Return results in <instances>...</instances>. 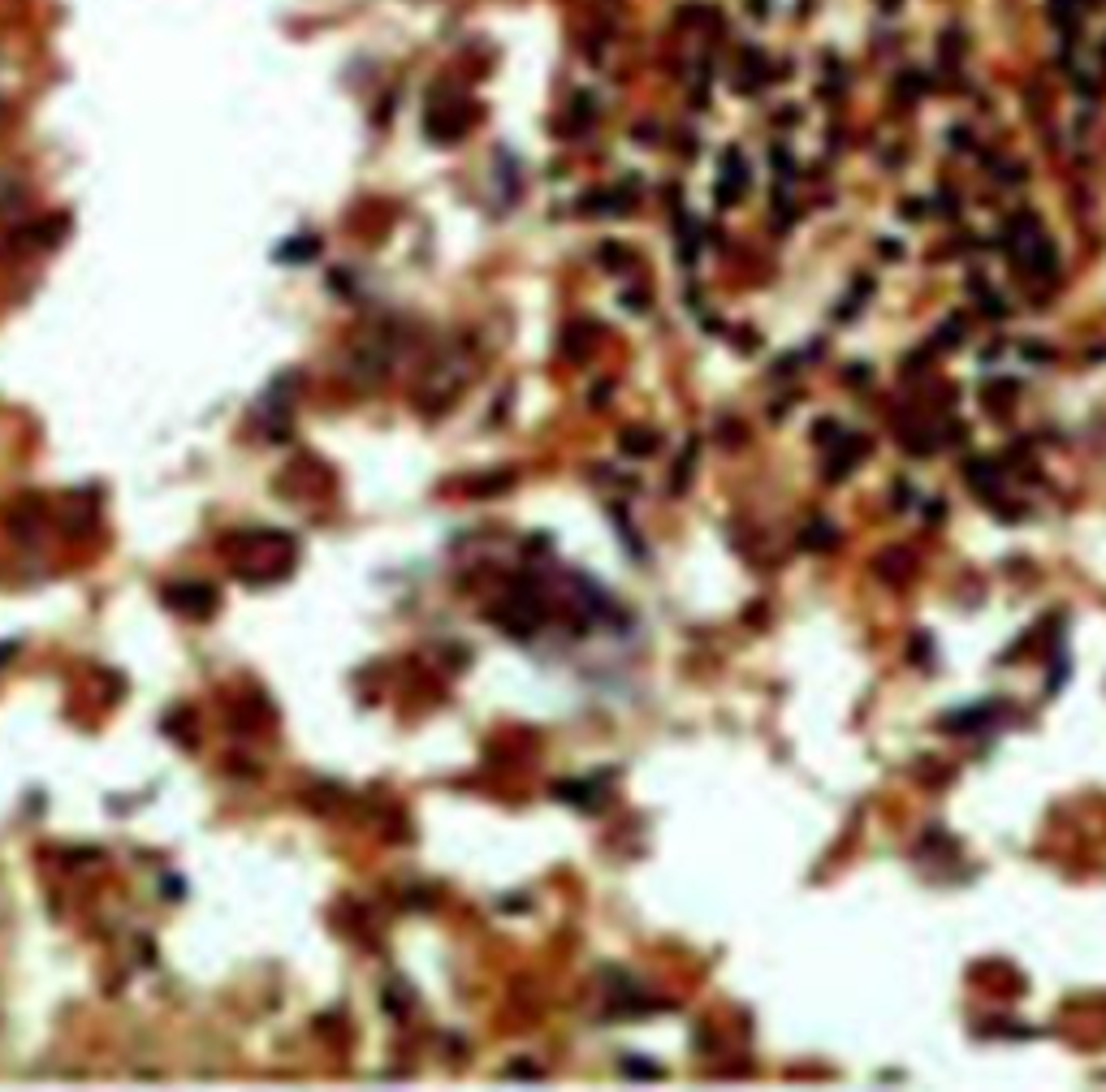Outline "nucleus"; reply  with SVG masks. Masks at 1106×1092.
<instances>
[{"mask_svg": "<svg viewBox=\"0 0 1106 1092\" xmlns=\"http://www.w3.org/2000/svg\"><path fill=\"white\" fill-rule=\"evenodd\" d=\"M17 199H23V190H17L9 178H0V217H5V212H13Z\"/></svg>", "mask_w": 1106, "mask_h": 1092, "instance_id": "f257e3e1", "label": "nucleus"}]
</instances>
